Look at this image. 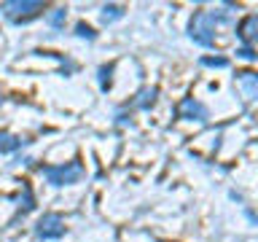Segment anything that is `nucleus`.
Listing matches in <instances>:
<instances>
[{
	"instance_id": "1",
	"label": "nucleus",
	"mask_w": 258,
	"mask_h": 242,
	"mask_svg": "<svg viewBox=\"0 0 258 242\" xmlns=\"http://www.w3.org/2000/svg\"><path fill=\"white\" fill-rule=\"evenodd\" d=\"M226 22V14H215V11H199L191 19V32L188 35L197 40L199 46H210L215 38V24Z\"/></svg>"
},
{
	"instance_id": "2",
	"label": "nucleus",
	"mask_w": 258,
	"mask_h": 242,
	"mask_svg": "<svg viewBox=\"0 0 258 242\" xmlns=\"http://www.w3.org/2000/svg\"><path fill=\"white\" fill-rule=\"evenodd\" d=\"M40 172L51 186L62 189V186H73L81 180L84 175V164L81 161H68V164H59V167H40Z\"/></svg>"
},
{
	"instance_id": "3",
	"label": "nucleus",
	"mask_w": 258,
	"mask_h": 242,
	"mask_svg": "<svg viewBox=\"0 0 258 242\" xmlns=\"http://www.w3.org/2000/svg\"><path fill=\"white\" fill-rule=\"evenodd\" d=\"M3 16H8L11 22L22 24V22H30L43 11V3H35V0H8V3L0 6Z\"/></svg>"
},
{
	"instance_id": "4",
	"label": "nucleus",
	"mask_w": 258,
	"mask_h": 242,
	"mask_svg": "<svg viewBox=\"0 0 258 242\" xmlns=\"http://www.w3.org/2000/svg\"><path fill=\"white\" fill-rule=\"evenodd\" d=\"M35 234L40 239H59L64 237V218L56 213H46L35 226Z\"/></svg>"
},
{
	"instance_id": "5",
	"label": "nucleus",
	"mask_w": 258,
	"mask_h": 242,
	"mask_svg": "<svg viewBox=\"0 0 258 242\" xmlns=\"http://www.w3.org/2000/svg\"><path fill=\"white\" fill-rule=\"evenodd\" d=\"M180 113H183V118H188V121H205L207 118V108L202 102H197V100H183V105H180Z\"/></svg>"
},
{
	"instance_id": "6",
	"label": "nucleus",
	"mask_w": 258,
	"mask_h": 242,
	"mask_svg": "<svg viewBox=\"0 0 258 242\" xmlns=\"http://www.w3.org/2000/svg\"><path fill=\"white\" fill-rule=\"evenodd\" d=\"M27 145V140L19 135H8V132H0V153H14Z\"/></svg>"
},
{
	"instance_id": "7",
	"label": "nucleus",
	"mask_w": 258,
	"mask_h": 242,
	"mask_svg": "<svg viewBox=\"0 0 258 242\" xmlns=\"http://www.w3.org/2000/svg\"><path fill=\"white\" fill-rule=\"evenodd\" d=\"M239 89L245 92L247 100L258 97V76L255 73H239Z\"/></svg>"
},
{
	"instance_id": "8",
	"label": "nucleus",
	"mask_w": 258,
	"mask_h": 242,
	"mask_svg": "<svg viewBox=\"0 0 258 242\" xmlns=\"http://www.w3.org/2000/svg\"><path fill=\"white\" fill-rule=\"evenodd\" d=\"M237 35H239L242 40H250V43H253V40H258V16H247V19L239 24V32H237Z\"/></svg>"
},
{
	"instance_id": "9",
	"label": "nucleus",
	"mask_w": 258,
	"mask_h": 242,
	"mask_svg": "<svg viewBox=\"0 0 258 242\" xmlns=\"http://www.w3.org/2000/svg\"><path fill=\"white\" fill-rule=\"evenodd\" d=\"M153 102H156V89H140V94H137V100H135V108L148 110Z\"/></svg>"
},
{
	"instance_id": "10",
	"label": "nucleus",
	"mask_w": 258,
	"mask_h": 242,
	"mask_svg": "<svg viewBox=\"0 0 258 242\" xmlns=\"http://www.w3.org/2000/svg\"><path fill=\"white\" fill-rule=\"evenodd\" d=\"M121 16H124V8H121V6H105L102 8V22L105 24L116 22V19H121Z\"/></svg>"
},
{
	"instance_id": "11",
	"label": "nucleus",
	"mask_w": 258,
	"mask_h": 242,
	"mask_svg": "<svg viewBox=\"0 0 258 242\" xmlns=\"http://www.w3.org/2000/svg\"><path fill=\"white\" fill-rule=\"evenodd\" d=\"M19 207H22V213H27V210H32V205H35V199H32V191H30V186H24L22 194H19Z\"/></svg>"
},
{
	"instance_id": "12",
	"label": "nucleus",
	"mask_w": 258,
	"mask_h": 242,
	"mask_svg": "<svg viewBox=\"0 0 258 242\" xmlns=\"http://www.w3.org/2000/svg\"><path fill=\"white\" fill-rule=\"evenodd\" d=\"M110 76H113V65H102L100 68V89L102 92L110 89Z\"/></svg>"
},
{
	"instance_id": "13",
	"label": "nucleus",
	"mask_w": 258,
	"mask_h": 242,
	"mask_svg": "<svg viewBox=\"0 0 258 242\" xmlns=\"http://www.w3.org/2000/svg\"><path fill=\"white\" fill-rule=\"evenodd\" d=\"M64 16H68V11H64V8H54V11L48 14V24H51V27H56V30H59L62 24H64Z\"/></svg>"
},
{
	"instance_id": "14",
	"label": "nucleus",
	"mask_w": 258,
	"mask_h": 242,
	"mask_svg": "<svg viewBox=\"0 0 258 242\" xmlns=\"http://www.w3.org/2000/svg\"><path fill=\"white\" fill-rule=\"evenodd\" d=\"M76 35H78V38H86V40H94V30L89 27V24L81 22L78 27H76Z\"/></svg>"
},
{
	"instance_id": "15",
	"label": "nucleus",
	"mask_w": 258,
	"mask_h": 242,
	"mask_svg": "<svg viewBox=\"0 0 258 242\" xmlns=\"http://www.w3.org/2000/svg\"><path fill=\"white\" fill-rule=\"evenodd\" d=\"M202 62H205V65H210V68H226V65H229V62L223 59V56H205Z\"/></svg>"
},
{
	"instance_id": "16",
	"label": "nucleus",
	"mask_w": 258,
	"mask_h": 242,
	"mask_svg": "<svg viewBox=\"0 0 258 242\" xmlns=\"http://www.w3.org/2000/svg\"><path fill=\"white\" fill-rule=\"evenodd\" d=\"M237 54L242 56V59H255V54H253V48H247V46H245V48H239V51H237Z\"/></svg>"
},
{
	"instance_id": "17",
	"label": "nucleus",
	"mask_w": 258,
	"mask_h": 242,
	"mask_svg": "<svg viewBox=\"0 0 258 242\" xmlns=\"http://www.w3.org/2000/svg\"><path fill=\"white\" fill-rule=\"evenodd\" d=\"M0 105H3V97H0Z\"/></svg>"
}]
</instances>
